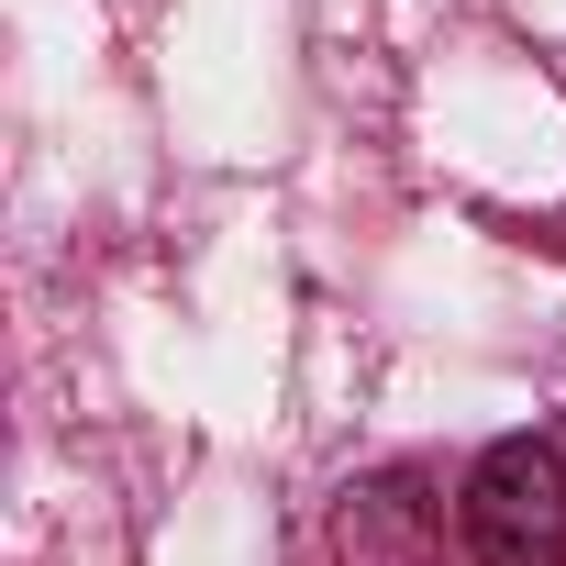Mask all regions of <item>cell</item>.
<instances>
[{"label":"cell","instance_id":"1","mask_svg":"<svg viewBox=\"0 0 566 566\" xmlns=\"http://www.w3.org/2000/svg\"><path fill=\"white\" fill-rule=\"evenodd\" d=\"M467 555L478 566H566V455L511 433L467 467Z\"/></svg>","mask_w":566,"mask_h":566},{"label":"cell","instance_id":"2","mask_svg":"<svg viewBox=\"0 0 566 566\" xmlns=\"http://www.w3.org/2000/svg\"><path fill=\"white\" fill-rule=\"evenodd\" d=\"M433 544H444V522H433V500H422L411 467L356 478L345 511H334V555L345 566H433Z\"/></svg>","mask_w":566,"mask_h":566}]
</instances>
